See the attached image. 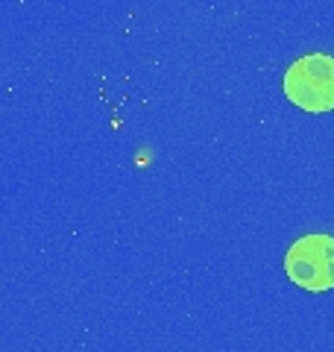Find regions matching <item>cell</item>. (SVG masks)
<instances>
[{
	"label": "cell",
	"mask_w": 334,
	"mask_h": 352,
	"mask_svg": "<svg viewBox=\"0 0 334 352\" xmlns=\"http://www.w3.org/2000/svg\"><path fill=\"white\" fill-rule=\"evenodd\" d=\"M285 94L305 112H331L334 109V56L308 53L285 71Z\"/></svg>",
	"instance_id": "1"
},
{
	"label": "cell",
	"mask_w": 334,
	"mask_h": 352,
	"mask_svg": "<svg viewBox=\"0 0 334 352\" xmlns=\"http://www.w3.org/2000/svg\"><path fill=\"white\" fill-rule=\"evenodd\" d=\"M285 273L302 291L322 294L334 288V238L331 235H305L287 250Z\"/></svg>",
	"instance_id": "2"
}]
</instances>
